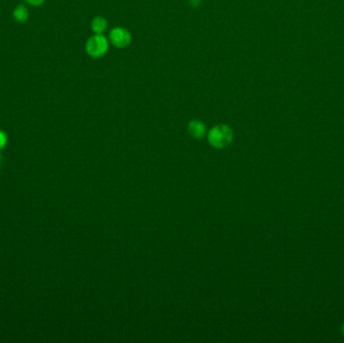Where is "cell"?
Masks as SVG:
<instances>
[{"instance_id":"1","label":"cell","mask_w":344,"mask_h":343,"mask_svg":"<svg viewBox=\"0 0 344 343\" xmlns=\"http://www.w3.org/2000/svg\"><path fill=\"white\" fill-rule=\"evenodd\" d=\"M234 139L233 129L226 124H220L212 127L208 134L207 140L209 144L217 149H224L228 147Z\"/></svg>"},{"instance_id":"2","label":"cell","mask_w":344,"mask_h":343,"mask_svg":"<svg viewBox=\"0 0 344 343\" xmlns=\"http://www.w3.org/2000/svg\"><path fill=\"white\" fill-rule=\"evenodd\" d=\"M85 49L91 58L100 59L108 53L109 41L103 34H94L87 40Z\"/></svg>"},{"instance_id":"3","label":"cell","mask_w":344,"mask_h":343,"mask_svg":"<svg viewBox=\"0 0 344 343\" xmlns=\"http://www.w3.org/2000/svg\"><path fill=\"white\" fill-rule=\"evenodd\" d=\"M109 40L114 47L118 49H125L131 45L132 35L128 29L117 26L111 29L109 33Z\"/></svg>"},{"instance_id":"4","label":"cell","mask_w":344,"mask_h":343,"mask_svg":"<svg viewBox=\"0 0 344 343\" xmlns=\"http://www.w3.org/2000/svg\"><path fill=\"white\" fill-rule=\"evenodd\" d=\"M187 130L189 135L195 139H201L206 134V127L199 120H191L188 123Z\"/></svg>"},{"instance_id":"5","label":"cell","mask_w":344,"mask_h":343,"mask_svg":"<svg viewBox=\"0 0 344 343\" xmlns=\"http://www.w3.org/2000/svg\"><path fill=\"white\" fill-rule=\"evenodd\" d=\"M108 27V21L103 16H96L91 21V29L95 34H103Z\"/></svg>"},{"instance_id":"6","label":"cell","mask_w":344,"mask_h":343,"mask_svg":"<svg viewBox=\"0 0 344 343\" xmlns=\"http://www.w3.org/2000/svg\"><path fill=\"white\" fill-rule=\"evenodd\" d=\"M13 17L18 22H25L28 18V10L23 5H18L13 11Z\"/></svg>"},{"instance_id":"7","label":"cell","mask_w":344,"mask_h":343,"mask_svg":"<svg viewBox=\"0 0 344 343\" xmlns=\"http://www.w3.org/2000/svg\"><path fill=\"white\" fill-rule=\"evenodd\" d=\"M25 1H26L27 3L33 5V6H39V5L44 4L46 0H25Z\"/></svg>"},{"instance_id":"8","label":"cell","mask_w":344,"mask_h":343,"mask_svg":"<svg viewBox=\"0 0 344 343\" xmlns=\"http://www.w3.org/2000/svg\"><path fill=\"white\" fill-rule=\"evenodd\" d=\"M189 4L193 8H197L201 5V0H189Z\"/></svg>"},{"instance_id":"9","label":"cell","mask_w":344,"mask_h":343,"mask_svg":"<svg viewBox=\"0 0 344 343\" xmlns=\"http://www.w3.org/2000/svg\"><path fill=\"white\" fill-rule=\"evenodd\" d=\"M5 142H6V135L2 131H0V148L4 146Z\"/></svg>"},{"instance_id":"10","label":"cell","mask_w":344,"mask_h":343,"mask_svg":"<svg viewBox=\"0 0 344 343\" xmlns=\"http://www.w3.org/2000/svg\"><path fill=\"white\" fill-rule=\"evenodd\" d=\"M342 332H343V335H344V324H343V326H342Z\"/></svg>"}]
</instances>
